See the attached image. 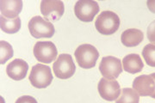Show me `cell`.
Masks as SVG:
<instances>
[{
  "label": "cell",
  "mask_w": 155,
  "mask_h": 103,
  "mask_svg": "<svg viewBox=\"0 0 155 103\" xmlns=\"http://www.w3.org/2000/svg\"><path fill=\"white\" fill-rule=\"evenodd\" d=\"M147 39L152 43L155 44V21L151 22L147 27Z\"/></svg>",
  "instance_id": "ffe728a7"
},
{
  "label": "cell",
  "mask_w": 155,
  "mask_h": 103,
  "mask_svg": "<svg viewBox=\"0 0 155 103\" xmlns=\"http://www.w3.org/2000/svg\"><path fill=\"white\" fill-rule=\"evenodd\" d=\"M98 11V4L92 0H79L74 6L75 16L81 22H92Z\"/></svg>",
  "instance_id": "8992f818"
},
{
  "label": "cell",
  "mask_w": 155,
  "mask_h": 103,
  "mask_svg": "<svg viewBox=\"0 0 155 103\" xmlns=\"http://www.w3.org/2000/svg\"><path fill=\"white\" fill-rule=\"evenodd\" d=\"M53 70L54 75L60 79H68L72 77L76 71V66L72 56L65 53L59 55L54 63Z\"/></svg>",
  "instance_id": "5b68a950"
},
{
  "label": "cell",
  "mask_w": 155,
  "mask_h": 103,
  "mask_svg": "<svg viewBox=\"0 0 155 103\" xmlns=\"http://www.w3.org/2000/svg\"><path fill=\"white\" fill-rule=\"evenodd\" d=\"M1 29L6 34H16L21 28V19L17 17L15 19H7L1 16Z\"/></svg>",
  "instance_id": "2e32d148"
},
{
  "label": "cell",
  "mask_w": 155,
  "mask_h": 103,
  "mask_svg": "<svg viewBox=\"0 0 155 103\" xmlns=\"http://www.w3.org/2000/svg\"><path fill=\"white\" fill-rule=\"evenodd\" d=\"M74 55L78 64L81 68L91 69L96 65V62L99 57V53L92 45L83 44L76 49Z\"/></svg>",
  "instance_id": "7a4b0ae2"
},
{
  "label": "cell",
  "mask_w": 155,
  "mask_h": 103,
  "mask_svg": "<svg viewBox=\"0 0 155 103\" xmlns=\"http://www.w3.org/2000/svg\"><path fill=\"white\" fill-rule=\"evenodd\" d=\"M144 34L137 28H128L122 34V43L127 47H136L143 41Z\"/></svg>",
  "instance_id": "5bb4252c"
},
{
  "label": "cell",
  "mask_w": 155,
  "mask_h": 103,
  "mask_svg": "<svg viewBox=\"0 0 155 103\" xmlns=\"http://www.w3.org/2000/svg\"><path fill=\"white\" fill-rule=\"evenodd\" d=\"M95 27L101 34L110 35L116 33L120 27V18L113 11H103L97 17Z\"/></svg>",
  "instance_id": "6da1fadb"
},
{
  "label": "cell",
  "mask_w": 155,
  "mask_h": 103,
  "mask_svg": "<svg viewBox=\"0 0 155 103\" xmlns=\"http://www.w3.org/2000/svg\"><path fill=\"white\" fill-rule=\"evenodd\" d=\"M101 74L107 79H116L123 71L122 62L113 56H107L102 59L99 65Z\"/></svg>",
  "instance_id": "ba28073f"
},
{
  "label": "cell",
  "mask_w": 155,
  "mask_h": 103,
  "mask_svg": "<svg viewBox=\"0 0 155 103\" xmlns=\"http://www.w3.org/2000/svg\"><path fill=\"white\" fill-rule=\"evenodd\" d=\"M147 7H148L149 11L155 14V0H149V1H147Z\"/></svg>",
  "instance_id": "7402d4cb"
},
{
  "label": "cell",
  "mask_w": 155,
  "mask_h": 103,
  "mask_svg": "<svg viewBox=\"0 0 155 103\" xmlns=\"http://www.w3.org/2000/svg\"><path fill=\"white\" fill-rule=\"evenodd\" d=\"M13 56V48L5 40L0 41V64L4 65Z\"/></svg>",
  "instance_id": "ac0fdd59"
},
{
  "label": "cell",
  "mask_w": 155,
  "mask_h": 103,
  "mask_svg": "<svg viewBox=\"0 0 155 103\" xmlns=\"http://www.w3.org/2000/svg\"><path fill=\"white\" fill-rule=\"evenodd\" d=\"M65 6L61 0H43L41 3V12L48 21H57L63 16Z\"/></svg>",
  "instance_id": "30bf717a"
},
{
  "label": "cell",
  "mask_w": 155,
  "mask_h": 103,
  "mask_svg": "<svg viewBox=\"0 0 155 103\" xmlns=\"http://www.w3.org/2000/svg\"><path fill=\"white\" fill-rule=\"evenodd\" d=\"M142 56L147 65L151 67H155V44L145 46L142 51Z\"/></svg>",
  "instance_id": "d6986e66"
},
{
  "label": "cell",
  "mask_w": 155,
  "mask_h": 103,
  "mask_svg": "<svg viewBox=\"0 0 155 103\" xmlns=\"http://www.w3.org/2000/svg\"><path fill=\"white\" fill-rule=\"evenodd\" d=\"M151 76H153V77L154 78V80H155V73H153V74H151ZM152 98H154V99H155V93H154V95H153L152 96Z\"/></svg>",
  "instance_id": "603a6c76"
},
{
  "label": "cell",
  "mask_w": 155,
  "mask_h": 103,
  "mask_svg": "<svg viewBox=\"0 0 155 103\" xmlns=\"http://www.w3.org/2000/svg\"><path fill=\"white\" fill-rule=\"evenodd\" d=\"M140 95L134 89H123L122 94L116 100V103H139Z\"/></svg>",
  "instance_id": "e0dca14e"
},
{
  "label": "cell",
  "mask_w": 155,
  "mask_h": 103,
  "mask_svg": "<svg viewBox=\"0 0 155 103\" xmlns=\"http://www.w3.org/2000/svg\"><path fill=\"white\" fill-rule=\"evenodd\" d=\"M133 89L140 96H153L155 93V80L151 75L137 76L133 82Z\"/></svg>",
  "instance_id": "8fae6325"
},
{
  "label": "cell",
  "mask_w": 155,
  "mask_h": 103,
  "mask_svg": "<svg viewBox=\"0 0 155 103\" xmlns=\"http://www.w3.org/2000/svg\"><path fill=\"white\" fill-rule=\"evenodd\" d=\"M28 79L36 89H44L49 86L53 81V75L50 67L42 64H37L32 67Z\"/></svg>",
  "instance_id": "3957f363"
},
{
  "label": "cell",
  "mask_w": 155,
  "mask_h": 103,
  "mask_svg": "<svg viewBox=\"0 0 155 103\" xmlns=\"http://www.w3.org/2000/svg\"><path fill=\"white\" fill-rule=\"evenodd\" d=\"M28 70V65L27 62L20 59H17L8 65L6 68V73L11 79L20 81L26 76Z\"/></svg>",
  "instance_id": "7c38bea8"
},
{
  "label": "cell",
  "mask_w": 155,
  "mask_h": 103,
  "mask_svg": "<svg viewBox=\"0 0 155 103\" xmlns=\"http://www.w3.org/2000/svg\"><path fill=\"white\" fill-rule=\"evenodd\" d=\"M100 96L108 101L117 100L121 95V88L116 79H107L103 77L97 86Z\"/></svg>",
  "instance_id": "9c48e42d"
},
{
  "label": "cell",
  "mask_w": 155,
  "mask_h": 103,
  "mask_svg": "<svg viewBox=\"0 0 155 103\" xmlns=\"http://www.w3.org/2000/svg\"><path fill=\"white\" fill-rule=\"evenodd\" d=\"M16 103H38L37 101L32 96L29 95H24V96H21L20 98H18Z\"/></svg>",
  "instance_id": "44dd1931"
},
{
  "label": "cell",
  "mask_w": 155,
  "mask_h": 103,
  "mask_svg": "<svg viewBox=\"0 0 155 103\" xmlns=\"http://www.w3.org/2000/svg\"><path fill=\"white\" fill-rule=\"evenodd\" d=\"M123 70L131 74H135L142 71L144 64L140 56L138 54H128L122 60Z\"/></svg>",
  "instance_id": "9a60e30c"
},
{
  "label": "cell",
  "mask_w": 155,
  "mask_h": 103,
  "mask_svg": "<svg viewBox=\"0 0 155 103\" xmlns=\"http://www.w3.org/2000/svg\"><path fill=\"white\" fill-rule=\"evenodd\" d=\"M2 16L9 19H15L18 17L22 9V0H2L1 3Z\"/></svg>",
  "instance_id": "4fadbf2b"
},
{
  "label": "cell",
  "mask_w": 155,
  "mask_h": 103,
  "mask_svg": "<svg viewBox=\"0 0 155 103\" xmlns=\"http://www.w3.org/2000/svg\"><path fill=\"white\" fill-rule=\"evenodd\" d=\"M28 30L35 38H51L54 34L52 22L41 16H34L28 22Z\"/></svg>",
  "instance_id": "277c9868"
},
{
  "label": "cell",
  "mask_w": 155,
  "mask_h": 103,
  "mask_svg": "<svg viewBox=\"0 0 155 103\" xmlns=\"http://www.w3.org/2000/svg\"><path fill=\"white\" fill-rule=\"evenodd\" d=\"M34 55L38 62L50 64L56 59L58 51L51 41H38L34 47Z\"/></svg>",
  "instance_id": "52a82bcc"
}]
</instances>
